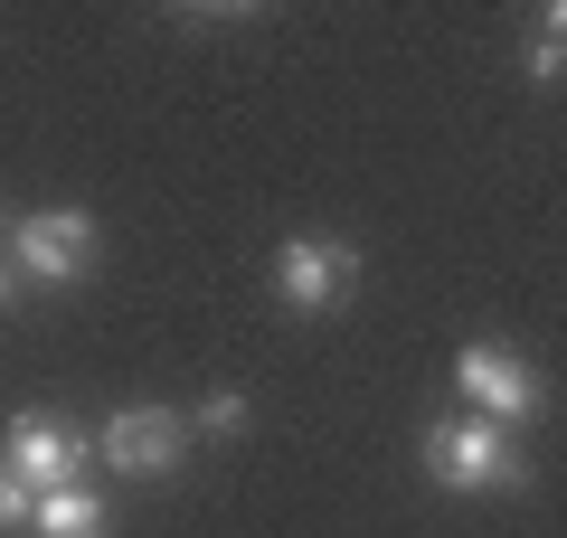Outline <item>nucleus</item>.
<instances>
[{"instance_id":"obj_2","label":"nucleus","mask_w":567,"mask_h":538,"mask_svg":"<svg viewBox=\"0 0 567 538\" xmlns=\"http://www.w3.org/2000/svg\"><path fill=\"white\" fill-rule=\"evenodd\" d=\"M0 256L20 275V293L29 283H39V293H66V283H85V265L104 256V227H95V208H20L10 237H0Z\"/></svg>"},{"instance_id":"obj_10","label":"nucleus","mask_w":567,"mask_h":538,"mask_svg":"<svg viewBox=\"0 0 567 538\" xmlns=\"http://www.w3.org/2000/svg\"><path fill=\"white\" fill-rule=\"evenodd\" d=\"M29 510H39V492H29L20 473H0V538H20V529H29Z\"/></svg>"},{"instance_id":"obj_11","label":"nucleus","mask_w":567,"mask_h":538,"mask_svg":"<svg viewBox=\"0 0 567 538\" xmlns=\"http://www.w3.org/2000/svg\"><path fill=\"white\" fill-rule=\"evenodd\" d=\"M0 312H20V275H10V256H0Z\"/></svg>"},{"instance_id":"obj_7","label":"nucleus","mask_w":567,"mask_h":538,"mask_svg":"<svg viewBox=\"0 0 567 538\" xmlns=\"http://www.w3.org/2000/svg\"><path fill=\"white\" fill-rule=\"evenodd\" d=\"M29 538H114V510H104V492L66 482V492H39V510H29Z\"/></svg>"},{"instance_id":"obj_5","label":"nucleus","mask_w":567,"mask_h":538,"mask_svg":"<svg viewBox=\"0 0 567 538\" xmlns=\"http://www.w3.org/2000/svg\"><path fill=\"white\" fill-rule=\"evenodd\" d=\"M85 444H95L104 473L162 482V473H181V454H189V416H171V406H114L104 425H85Z\"/></svg>"},{"instance_id":"obj_8","label":"nucleus","mask_w":567,"mask_h":538,"mask_svg":"<svg viewBox=\"0 0 567 538\" xmlns=\"http://www.w3.org/2000/svg\"><path fill=\"white\" fill-rule=\"evenodd\" d=\"M567 20H558V10H539V29H529V48H520V76L529 85H548V95H558V76H567Z\"/></svg>"},{"instance_id":"obj_4","label":"nucleus","mask_w":567,"mask_h":538,"mask_svg":"<svg viewBox=\"0 0 567 538\" xmlns=\"http://www.w3.org/2000/svg\"><path fill=\"white\" fill-rule=\"evenodd\" d=\"M360 293V246L350 237H284L275 246V302L293 321H322Z\"/></svg>"},{"instance_id":"obj_1","label":"nucleus","mask_w":567,"mask_h":538,"mask_svg":"<svg viewBox=\"0 0 567 538\" xmlns=\"http://www.w3.org/2000/svg\"><path fill=\"white\" fill-rule=\"evenodd\" d=\"M416 463L445 482V492H473V500H483V492H520V482H529L520 435L464 416V406H454V416H435V425H416Z\"/></svg>"},{"instance_id":"obj_9","label":"nucleus","mask_w":567,"mask_h":538,"mask_svg":"<svg viewBox=\"0 0 567 538\" xmlns=\"http://www.w3.org/2000/svg\"><path fill=\"white\" fill-rule=\"evenodd\" d=\"M189 435H199V444H237L246 435V387H208L199 416H189Z\"/></svg>"},{"instance_id":"obj_3","label":"nucleus","mask_w":567,"mask_h":538,"mask_svg":"<svg viewBox=\"0 0 567 538\" xmlns=\"http://www.w3.org/2000/svg\"><path fill=\"white\" fill-rule=\"evenodd\" d=\"M454 397H464V416L520 435V425H539L548 387H539V369H529L520 350H502V340H464V350H454Z\"/></svg>"},{"instance_id":"obj_6","label":"nucleus","mask_w":567,"mask_h":538,"mask_svg":"<svg viewBox=\"0 0 567 538\" xmlns=\"http://www.w3.org/2000/svg\"><path fill=\"white\" fill-rule=\"evenodd\" d=\"M85 463H95V444H85V425H66L58 406H20V416H10L0 473H20L29 492H66V482H85Z\"/></svg>"}]
</instances>
